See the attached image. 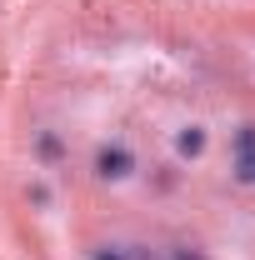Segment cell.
Returning <instances> with one entry per match:
<instances>
[{
	"mask_svg": "<svg viewBox=\"0 0 255 260\" xmlns=\"http://www.w3.org/2000/svg\"><path fill=\"white\" fill-rule=\"evenodd\" d=\"M235 175L245 185H255V125H245L235 135Z\"/></svg>",
	"mask_w": 255,
	"mask_h": 260,
	"instance_id": "1",
	"label": "cell"
},
{
	"mask_svg": "<svg viewBox=\"0 0 255 260\" xmlns=\"http://www.w3.org/2000/svg\"><path fill=\"white\" fill-rule=\"evenodd\" d=\"M95 170L105 175V180H120V175H130V155L115 145V150H100V160H95Z\"/></svg>",
	"mask_w": 255,
	"mask_h": 260,
	"instance_id": "2",
	"label": "cell"
},
{
	"mask_svg": "<svg viewBox=\"0 0 255 260\" xmlns=\"http://www.w3.org/2000/svg\"><path fill=\"white\" fill-rule=\"evenodd\" d=\"M200 150H205V135L200 130H185L180 135V155H200Z\"/></svg>",
	"mask_w": 255,
	"mask_h": 260,
	"instance_id": "3",
	"label": "cell"
},
{
	"mask_svg": "<svg viewBox=\"0 0 255 260\" xmlns=\"http://www.w3.org/2000/svg\"><path fill=\"white\" fill-rule=\"evenodd\" d=\"M95 260H125V255H120V250H100Z\"/></svg>",
	"mask_w": 255,
	"mask_h": 260,
	"instance_id": "4",
	"label": "cell"
},
{
	"mask_svg": "<svg viewBox=\"0 0 255 260\" xmlns=\"http://www.w3.org/2000/svg\"><path fill=\"white\" fill-rule=\"evenodd\" d=\"M175 260H200V255H195V250H175Z\"/></svg>",
	"mask_w": 255,
	"mask_h": 260,
	"instance_id": "5",
	"label": "cell"
}]
</instances>
